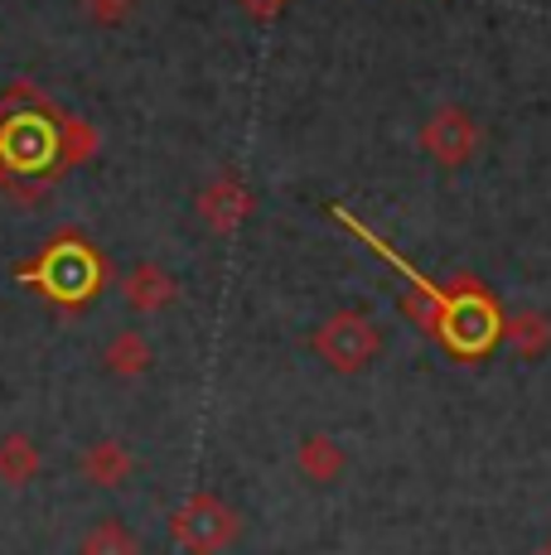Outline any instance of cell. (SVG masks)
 Returning a JSON list of instances; mask_svg holds the SVG:
<instances>
[{
	"mask_svg": "<svg viewBox=\"0 0 551 555\" xmlns=\"http://www.w3.org/2000/svg\"><path fill=\"white\" fill-rule=\"evenodd\" d=\"M82 478L98 488H121L131 478V454L116 440H98L88 454H82Z\"/></svg>",
	"mask_w": 551,
	"mask_h": 555,
	"instance_id": "cell-10",
	"label": "cell"
},
{
	"mask_svg": "<svg viewBox=\"0 0 551 555\" xmlns=\"http://www.w3.org/2000/svg\"><path fill=\"white\" fill-rule=\"evenodd\" d=\"M542 555H551V537H547V541H542Z\"/></svg>",
	"mask_w": 551,
	"mask_h": 555,
	"instance_id": "cell-18",
	"label": "cell"
},
{
	"mask_svg": "<svg viewBox=\"0 0 551 555\" xmlns=\"http://www.w3.org/2000/svg\"><path fill=\"white\" fill-rule=\"evenodd\" d=\"M479 141H484V131L464 106H440V112H431L426 126H421V151L436 159L440 169L470 165L474 151H479Z\"/></svg>",
	"mask_w": 551,
	"mask_h": 555,
	"instance_id": "cell-4",
	"label": "cell"
},
{
	"mask_svg": "<svg viewBox=\"0 0 551 555\" xmlns=\"http://www.w3.org/2000/svg\"><path fill=\"white\" fill-rule=\"evenodd\" d=\"M169 537H175L179 551H189V555H218L222 546H232V537H238V512L214 493H198L175 512Z\"/></svg>",
	"mask_w": 551,
	"mask_h": 555,
	"instance_id": "cell-3",
	"label": "cell"
},
{
	"mask_svg": "<svg viewBox=\"0 0 551 555\" xmlns=\"http://www.w3.org/2000/svg\"><path fill=\"white\" fill-rule=\"evenodd\" d=\"M315 353L324 358V367L334 372H363L368 362L383 353V328L373 324V319L354 314V309H338L330 314L320 328H315Z\"/></svg>",
	"mask_w": 551,
	"mask_h": 555,
	"instance_id": "cell-2",
	"label": "cell"
},
{
	"mask_svg": "<svg viewBox=\"0 0 551 555\" xmlns=\"http://www.w3.org/2000/svg\"><path fill=\"white\" fill-rule=\"evenodd\" d=\"M35 474H39L35 440H29V435H5V440H0V483L20 488V483H29Z\"/></svg>",
	"mask_w": 551,
	"mask_h": 555,
	"instance_id": "cell-13",
	"label": "cell"
},
{
	"mask_svg": "<svg viewBox=\"0 0 551 555\" xmlns=\"http://www.w3.org/2000/svg\"><path fill=\"white\" fill-rule=\"evenodd\" d=\"M102 362H107L116 377H141V372L151 367V344H145V334H136V328H121V334L102 348Z\"/></svg>",
	"mask_w": 551,
	"mask_h": 555,
	"instance_id": "cell-11",
	"label": "cell"
},
{
	"mask_svg": "<svg viewBox=\"0 0 551 555\" xmlns=\"http://www.w3.org/2000/svg\"><path fill=\"white\" fill-rule=\"evenodd\" d=\"M82 10H88L98 25H121V20H131L136 0H82Z\"/></svg>",
	"mask_w": 551,
	"mask_h": 555,
	"instance_id": "cell-16",
	"label": "cell"
},
{
	"mask_svg": "<svg viewBox=\"0 0 551 555\" xmlns=\"http://www.w3.org/2000/svg\"><path fill=\"white\" fill-rule=\"evenodd\" d=\"M295 468H300L310 483H334V478H344L348 459L330 435H305L300 450H295Z\"/></svg>",
	"mask_w": 551,
	"mask_h": 555,
	"instance_id": "cell-9",
	"label": "cell"
},
{
	"mask_svg": "<svg viewBox=\"0 0 551 555\" xmlns=\"http://www.w3.org/2000/svg\"><path fill=\"white\" fill-rule=\"evenodd\" d=\"M503 314L494 309V300L474 285H460L454 295H445V314H440V344L454 348L460 358H479L484 348H494Z\"/></svg>",
	"mask_w": 551,
	"mask_h": 555,
	"instance_id": "cell-1",
	"label": "cell"
},
{
	"mask_svg": "<svg viewBox=\"0 0 551 555\" xmlns=\"http://www.w3.org/2000/svg\"><path fill=\"white\" fill-rule=\"evenodd\" d=\"M401 314H407L411 324L421 328V334L440 338V314H445V295L436 291V285L417 281V285H411L407 295H401Z\"/></svg>",
	"mask_w": 551,
	"mask_h": 555,
	"instance_id": "cell-14",
	"label": "cell"
},
{
	"mask_svg": "<svg viewBox=\"0 0 551 555\" xmlns=\"http://www.w3.org/2000/svg\"><path fill=\"white\" fill-rule=\"evenodd\" d=\"M39 285H44L54 300H88L92 291H98V256H92L82 242H59L54 251L44 256V266H39Z\"/></svg>",
	"mask_w": 551,
	"mask_h": 555,
	"instance_id": "cell-5",
	"label": "cell"
},
{
	"mask_svg": "<svg viewBox=\"0 0 551 555\" xmlns=\"http://www.w3.org/2000/svg\"><path fill=\"white\" fill-rule=\"evenodd\" d=\"M198 218H204L214 232H238L242 222L252 218V189L232 175L214 179V184L198 194Z\"/></svg>",
	"mask_w": 551,
	"mask_h": 555,
	"instance_id": "cell-6",
	"label": "cell"
},
{
	"mask_svg": "<svg viewBox=\"0 0 551 555\" xmlns=\"http://www.w3.org/2000/svg\"><path fill=\"white\" fill-rule=\"evenodd\" d=\"M5 159H10V165H20V169L44 165V159H49V126L15 121V126H10V135H5Z\"/></svg>",
	"mask_w": 551,
	"mask_h": 555,
	"instance_id": "cell-12",
	"label": "cell"
},
{
	"mask_svg": "<svg viewBox=\"0 0 551 555\" xmlns=\"http://www.w3.org/2000/svg\"><path fill=\"white\" fill-rule=\"evenodd\" d=\"M242 5H247L252 15H276V10H281L285 0H242Z\"/></svg>",
	"mask_w": 551,
	"mask_h": 555,
	"instance_id": "cell-17",
	"label": "cell"
},
{
	"mask_svg": "<svg viewBox=\"0 0 551 555\" xmlns=\"http://www.w3.org/2000/svg\"><path fill=\"white\" fill-rule=\"evenodd\" d=\"M78 555H141V541H136L121 521L107 517V521H98V527H88V537L78 541Z\"/></svg>",
	"mask_w": 551,
	"mask_h": 555,
	"instance_id": "cell-15",
	"label": "cell"
},
{
	"mask_svg": "<svg viewBox=\"0 0 551 555\" xmlns=\"http://www.w3.org/2000/svg\"><path fill=\"white\" fill-rule=\"evenodd\" d=\"M121 291H126V300H131V309H141V314H161V309L175 305L179 285H175V275H169L165 266L141 261V266H131V271H126Z\"/></svg>",
	"mask_w": 551,
	"mask_h": 555,
	"instance_id": "cell-7",
	"label": "cell"
},
{
	"mask_svg": "<svg viewBox=\"0 0 551 555\" xmlns=\"http://www.w3.org/2000/svg\"><path fill=\"white\" fill-rule=\"evenodd\" d=\"M498 338H503L517 358L537 362V358H547V348H551V319L542 314V309H517V314L503 319Z\"/></svg>",
	"mask_w": 551,
	"mask_h": 555,
	"instance_id": "cell-8",
	"label": "cell"
}]
</instances>
